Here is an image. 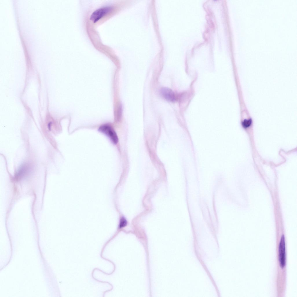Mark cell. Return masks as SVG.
Returning a JSON list of instances; mask_svg holds the SVG:
<instances>
[{"instance_id": "1", "label": "cell", "mask_w": 297, "mask_h": 297, "mask_svg": "<svg viewBox=\"0 0 297 297\" xmlns=\"http://www.w3.org/2000/svg\"><path fill=\"white\" fill-rule=\"evenodd\" d=\"M98 131L107 136L114 144H116L118 140L117 134L114 129L110 125L104 124L101 126Z\"/></svg>"}, {"instance_id": "2", "label": "cell", "mask_w": 297, "mask_h": 297, "mask_svg": "<svg viewBox=\"0 0 297 297\" xmlns=\"http://www.w3.org/2000/svg\"><path fill=\"white\" fill-rule=\"evenodd\" d=\"M113 9L110 6L104 7L94 11L91 15L90 19L95 23L111 12Z\"/></svg>"}, {"instance_id": "3", "label": "cell", "mask_w": 297, "mask_h": 297, "mask_svg": "<svg viewBox=\"0 0 297 297\" xmlns=\"http://www.w3.org/2000/svg\"><path fill=\"white\" fill-rule=\"evenodd\" d=\"M279 260L280 267L283 268L286 264L285 244V236H281L279 243Z\"/></svg>"}, {"instance_id": "4", "label": "cell", "mask_w": 297, "mask_h": 297, "mask_svg": "<svg viewBox=\"0 0 297 297\" xmlns=\"http://www.w3.org/2000/svg\"><path fill=\"white\" fill-rule=\"evenodd\" d=\"M30 167L27 164L22 165L16 172L15 175V179L18 180L23 178L29 173Z\"/></svg>"}, {"instance_id": "5", "label": "cell", "mask_w": 297, "mask_h": 297, "mask_svg": "<svg viewBox=\"0 0 297 297\" xmlns=\"http://www.w3.org/2000/svg\"><path fill=\"white\" fill-rule=\"evenodd\" d=\"M160 93L162 97L166 100L171 102L175 101V93L171 89L167 87L162 88Z\"/></svg>"}, {"instance_id": "6", "label": "cell", "mask_w": 297, "mask_h": 297, "mask_svg": "<svg viewBox=\"0 0 297 297\" xmlns=\"http://www.w3.org/2000/svg\"><path fill=\"white\" fill-rule=\"evenodd\" d=\"M252 120L251 119H245L242 122V125L243 128H247L251 125Z\"/></svg>"}, {"instance_id": "7", "label": "cell", "mask_w": 297, "mask_h": 297, "mask_svg": "<svg viewBox=\"0 0 297 297\" xmlns=\"http://www.w3.org/2000/svg\"><path fill=\"white\" fill-rule=\"evenodd\" d=\"M127 224V221L126 219L124 217H122L120 219L119 227L120 228L126 226Z\"/></svg>"}]
</instances>
